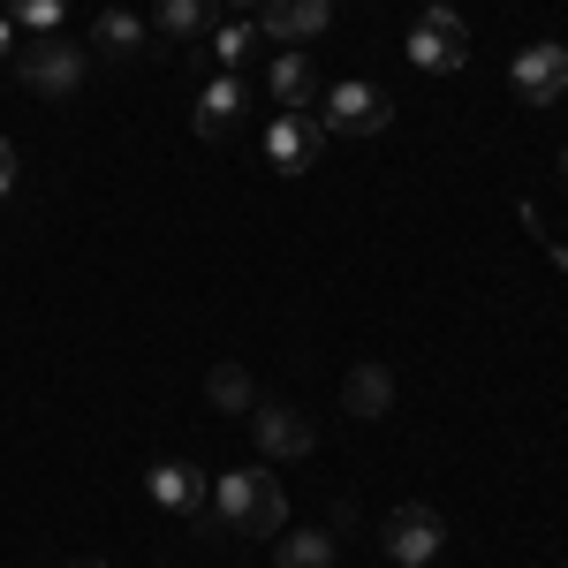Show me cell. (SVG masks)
<instances>
[{"instance_id":"obj_1","label":"cell","mask_w":568,"mask_h":568,"mask_svg":"<svg viewBox=\"0 0 568 568\" xmlns=\"http://www.w3.org/2000/svg\"><path fill=\"white\" fill-rule=\"evenodd\" d=\"M205 508H213L205 530H243V538H281L288 530V493H281L273 470H220Z\"/></svg>"},{"instance_id":"obj_2","label":"cell","mask_w":568,"mask_h":568,"mask_svg":"<svg viewBox=\"0 0 568 568\" xmlns=\"http://www.w3.org/2000/svg\"><path fill=\"white\" fill-rule=\"evenodd\" d=\"M84 69H91V53H84V45H69L61 31H45V39L16 45V77L39 91V99H69V91L84 84Z\"/></svg>"},{"instance_id":"obj_3","label":"cell","mask_w":568,"mask_h":568,"mask_svg":"<svg viewBox=\"0 0 568 568\" xmlns=\"http://www.w3.org/2000/svg\"><path fill=\"white\" fill-rule=\"evenodd\" d=\"M402 53H409V61L425 69V77H455V69L470 61V23H463L455 8H425Z\"/></svg>"},{"instance_id":"obj_4","label":"cell","mask_w":568,"mask_h":568,"mask_svg":"<svg viewBox=\"0 0 568 568\" xmlns=\"http://www.w3.org/2000/svg\"><path fill=\"white\" fill-rule=\"evenodd\" d=\"M439 538H447V524H439V508H425V500H402L387 524H379V546H387L394 568H433Z\"/></svg>"},{"instance_id":"obj_5","label":"cell","mask_w":568,"mask_h":568,"mask_svg":"<svg viewBox=\"0 0 568 568\" xmlns=\"http://www.w3.org/2000/svg\"><path fill=\"white\" fill-rule=\"evenodd\" d=\"M318 152H326V122H318L311 106H281L273 130H265V160H273V175H304V168H318Z\"/></svg>"},{"instance_id":"obj_6","label":"cell","mask_w":568,"mask_h":568,"mask_svg":"<svg viewBox=\"0 0 568 568\" xmlns=\"http://www.w3.org/2000/svg\"><path fill=\"white\" fill-rule=\"evenodd\" d=\"M318 122H326V136H379L394 122V99L379 84H334Z\"/></svg>"},{"instance_id":"obj_7","label":"cell","mask_w":568,"mask_h":568,"mask_svg":"<svg viewBox=\"0 0 568 568\" xmlns=\"http://www.w3.org/2000/svg\"><path fill=\"white\" fill-rule=\"evenodd\" d=\"M251 433H258L265 463H304L311 447H318L311 417H304V409H288V402H258V409H251Z\"/></svg>"},{"instance_id":"obj_8","label":"cell","mask_w":568,"mask_h":568,"mask_svg":"<svg viewBox=\"0 0 568 568\" xmlns=\"http://www.w3.org/2000/svg\"><path fill=\"white\" fill-rule=\"evenodd\" d=\"M508 84H516L524 106H554V99L568 91V45H554V39L524 45V53H516V69H508Z\"/></svg>"},{"instance_id":"obj_9","label":"cell","mask_w":568,"mask_h":568,"mask_svg":"<svg viewBox=\"0 0 568 568\" xmlns=\"http://www.w3.org/2000/svg\"><path fill=\"white\" fill-rule=\"evenodd\" d=\"M334 23V0H258V39L273 45H311Z\"/></svg>"},{"instance_id":"obj_10","label":"cell","mask_w":568,"mask_h":568,"mask_svg":"<svg viewBox=\"0 0 568 568\" xmlns=\"http://www.w3.org/2000/svg\"><path fill=\"white\" fill-rule=\"evenodd\" d=\"M152 500L160 508H175V516H197L205 500H213V485H205V470H190V463H152Z\"/></svg>"},{"instance_id":"obj_11","label":"cell","mask_w":568,"mask_h":568,"mask_svg":"<svg viewBox=\"0 0 568 568\" xmlns=\"http://www.w3.org/2000/svg\"><path fill=\"white\" fill-rule=\"evenodd\" d=\"M235 122H243V77H213V84L197 91V136H213V144H220Z\"/></svg>"},{"instance_id":"obj_12","label":"cell","mask_w":568,"mask_h":568,"mask_svg":"<svg viewBox=\"0 0 568 568\" xmlns=\"http://www.w3.org/2000/svg\"><path fill=\"white\" fill-rule=\"evenodd\" d=\"M342 402H349V417H387L394 409V372L387 364H356L349 379H342Z\"/></svg>"},{"instance_id":"obj_13","label":"cell","mask_w":568,"mask_h":568,"mask_svg":"<svg viewBox=\"0 0 568 568\" xmlns=\"http://www.w3.org/2000/svg\"><path fill=\"white\" fill-rule=\"evenodd\" d=\"M311 91H318L311 53L304 45H281V53H273V99H281V106H311Z\"/></svg>"},{"instance_id":"obj_14","label":"cell","mask_w":568,"mask_h":568,"mask_svg":"<svg viewBox=\"0 0 568 568\" xmlns=\"http://www.w3.org/2000/svg\"><path fill=\"white\" fill-rule=\"evenodd\" d=\"M273 568H334V530H281Z\"/></svg>"},{"instance_id":"obj_15","label":"cell","mask_w":568,"mask_h":568,"mask_svg":"<svg viewBox=\"0 0 568 568\" xmlns=\"http://www.w3.org/2000/svg\"><path fill=\"white\" fill-rule=\"evenodd\" d=\"M205 16H213V0H160V8H152V23H160V39H175V45L205 39Z\"/></svg>"},{"instance_id":"obj_16","label":"cell","mask_w":568,"mask_h":568,"mask_svg":"<svg viewBox=\"0 0 568 568\" xmlns=\"http://www.w3.org/2000/svg\"><path fill=\"white\" fill-rule=\"evenodd\" d=\"M213 61H220V77H243V53H251V45H258V16H235V23H220L213 39Z\"/></svg>"},{"instance_id":"obj_17","label":"cell","mask_w":568,"mask_h":568,"mask_svg":"<svg viewBox=\"0 0 568 568\" xmlns=\"http://www.w3.org/2000/svg\"><path fill=\"white\" fill-rule=\"evenodd\" d=\"M91 45L122 61V53H136V45H144V23H136L130 8H99V23H91Z\"/></svg>"},{"instance_id":"obj_18","label":"cell","mask_w":568,"mask_h":568,"mask_svg":"<svg viewBox=\"0 0 568 568\" xmlns=\"http://www.w3.org/2000/svg\"><path fill=\"white\" fill-rule=\"evenodd\" d=\"M205 394H213V409H227V417L258 409V387H251V372H243V364H213V379H205Z\"/></svg>"},{"instance_id":"obj_19","label":"cell","mask_w":568,"mask_h":568,"mask_svg":"<svg viewBox=\"0 0 568 568\" xmlns=\"http://www.w3.org/2000/svg\"><path fill=\"white\" fill-rule=\"evenodd\" d=\"M61 16H69V0H8V23H16V31H31V39L61 31Z\"/></svg>"},{"instance_id":"obj_20","label":"cell","mask_w":568,"mask_h":568,"mask_svg":"<svg viewBox=\"0 0 568 568\" xmlns=\"http://www.w3.org/2000/svg\"><path fill=\"white\" fill-rule=\"evenodd\" d=\"M8 190H16V144L0 136V197H8Z\"/></svg>"},{"instance_id":"obj_21","label":"cell","mask_w":568,"mask_h":568,"mask_svg":"<svg viewBox=\"0 0 568 568\" xmlns=\"http://www.w3.org/2000/svg\"><path fill=\"white\" fill-rule=\"evenodd\" d=\"M8 45H16V23H8V16H0V53H8Z\"/></svg>"},{"instance_id":"obj_22","label":"cell","mask_w":568,"mask_h":568,"mask_svg":"<svg viewBox=\"0 0 568 568\" xmlns=\"http://www.w3.org/2000/svg\"><path fill=\"white\" fill-rule=\"evenodd\" d=\"M69 568H106V561H69Z\"/></svg>"},{"instance_id":"obj_23","label":"cell","mask_w":568,"mask_h":568,"mask_svg":"<svg viewBox=\"0 0 568 568\" xmlns=\"http://www.w3.org/2000/svg\"><path fill=\"white\" fill-rule=\"evenodd\" d=\"M425 8H455V0H425Z\"/></svg>"},{"instance_id":"obj_24","label":"cell","mask_w":568,"mask_h":568,"mask_svg":"<svg viewBox=\"0 0 568 568\" xmlns=\"http://www.w3.org/2000/svg\"><path fill=\"white\" fill-rule=\"evenodd\" d=\"M561 182H568V152H561Z\"/></svg>"},{"instance_id":"obj_25","label":"cell","mask_w":568,"mask_h":568,"mask_svg":"<svg viewBox=\"0 0 568 568\" xmlns=\"http://www.w3.org/2000/svg\"><path fill=\"white\" fill-rule=\"evenodd\" d=\"M235 8H258V0H235Z\"/></svg>"}]
</instances>
